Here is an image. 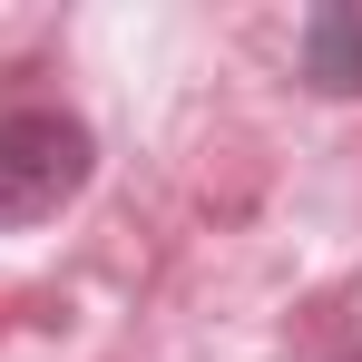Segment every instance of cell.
Masks as SVG:
<instances>
[{"mask_svg":"<svg viewBox=\"0 0 362 362\" xmlns=\"http://www.w3.org/2000/svg\"><path fill=\"white\" fill-rule=\"evenodd\" d=\"M98 167V137L69 108H0V235L49 226Z\"/></svg>","mask_w":362,"mask_h":362,"instance_id":"cell-1","label":"cell"},{"mask_svg":"<svg viewBox=\"0 0 362 362\" xmlns=\"http://www.w3.org/2000/svg\"><path fill=\"white\" fill-rule=\"evenodd\" d=\"M303 69H313V88L362 98V10H313L303 20Z\"/></svg>","mask_w":362,"mask_h":362,"instance_id":"cell-2","label":"cell"}]
</instances>
